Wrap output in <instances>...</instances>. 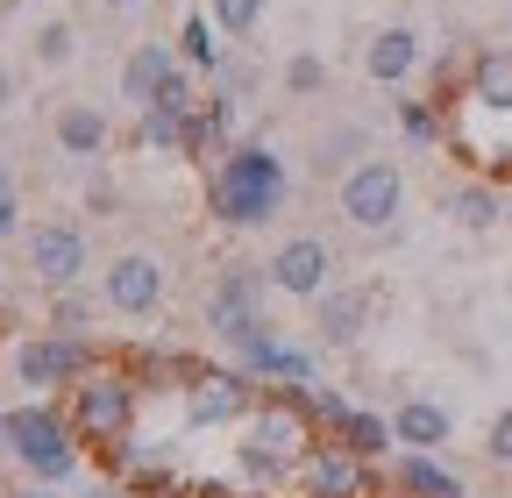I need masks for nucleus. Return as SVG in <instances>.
I'll return each instance as SVG.
<instances>
[{
	"label": "nucleus",
	"instance_id": "obj_1",
	"mask_svg": "<svg viewBox=\"0 0 512 498\" xmlns=\"http://www.w3.org/2000/svg\"><path fill=\"white\" fill-rule=\"evenodd\" d=\"M285 200H292V178H285V157L271 143H235L207 171V207L221 228H264L285 214Z\"/></svg>",
	"mask_w": 512,
	"mask_h": 498
},
{
	"label": "nucleus",
	"instance_id": "obj_2",
	"mask_svg": "<svg viewBox=\"0 0 512 498\" xmlns=\"http://www.w3.org/2000/svg\"><path fill=\"white\" fill-rule=\"evenodd\" d=\"M0 442H8V456H15L36 484H64V477L79 470V427H72V413H64V406H43V399L15 406L8 427H0Z\"/></svg>",
	"mask_w": 512,
	"mask_h": 498
},
{
	"label": "nucleus",
	"instance_id": "obj_3",
	"mask_svg": "<svg viewBox=\"0 0 512 498\" xmlns=\"http://www.w3.org/2000/svg\"><path fill=\"white\" fill-rule=\"evenodd\" d=\"M136 406H143V385L128 378V370H114V363H93L72 385V399H64L79 442H100V449H121L128 434H136Z\"/></svg>",
	"mask_w": 512,
	"mask_h": 498
},
{
	"label": "nucleus",
	"instance_id": "obj_4",
	"mask_svg": "<svg viewBox=\"0 0 512 498\" xmlns=\"http://www.w3.org/2000/svg\"><path fill=\"white\" fill-rule=\"evenodd\" d=\"M335 214L349 221V228H363V235H384V228H399V214H406V171L392 164V157H356L342 178H335Z\"/></svg>",
	"mask_w": 512,
	"mask_h": 498
},
{
	"label": "nucleus",
	"instance_id": "obj_5",
	"mask_svg": "<svg viewBox=\"0 0 512 498\" xmlns=\"http://www.w3.org/2000/svg\"><path fill=\"white\" fill-rule=\"evenodd\" d=\"M313 413H306V399L299 406H285V399H264L249 413V470H264V477H278V470H299L306 456H313V427H306Z\"/></svg>",
	"mask_w": 512,
	"mask_h": 498
},
{
	"label": "nucleus",
	"instance_id": "obj_6",
	"mask_svg": "<svg viewBox=\"0 0 512 498\" xmlns=\"http://www.w3.org/2000/svg\"><path fill=\"white\" fill-rule=\"evenodd\" d=\"M93 363H100V356H93V342H86V335L36 328V335H22V342H15V378H22L29 392H72Z\"/></svg>",
	"mask_w": 512,
	"mask_h": 498
},
{
	"label": "nucleus",
	"instance_id": "obj_7",
	"mask_svg": "<svg viewBox=\"0 0 512 498\" xmlns=\"http://www.w3.org/2000/svg\"><path fill=\"white\" fill-rule=\"evenodd\" d=\"M264 285H271V271H264V264H228V271L207 285L200 328H207L214 342H235L242 328H256V321H264Z\"/></svg>",
	"mask_w": 512,
	"mask_h": 498
},
{
	"label": "nucleus",
	"instance_id": "obj_8",
	"mask_svg": "<svg viewBox=\"0 0 512 498\" xmlns=\"http://www.w3.org/2000/svg\"><path fill=\"white\" fill-rule=\"evenodd\" d=\"M22 264H29V278H36L43 292H64V285H79V278H86L93 242H86L79 221H36L29 242H22Z\"/></svg>",
	"mask_w": 512,
	"mask_h": 498
},
{
	"label": "nucleus",
	"instance_id": "obj_9",
	"mask_svg": "<svg viewBox=\"0 0 512 498\" xmlns=\"http://www.w3.org/2000/svg\"><path fill=\"white\" fill-rule=\"evenodd\" d=\"M164 257H150V249H121V257L100 271V299L114 306V314L128 321H150L157 306H164Z\"/></svg>",
	"mask_w": 512,
	"mask_h": 498
},
{
	"label": "nucleus",
	"instance_id": "obj_10",
	"mask_svg": "<svg viewBox=\"0 0 512 498\" xmlns=\"http://www.w3.org/2000/svg\"><path fill=\"white\" fill-rule=\"evenodd\" d=\"M185 406L200 427H228V420H249L256 406H264V392H256V378L235 363V370H192L185 378Z\"/></svg>",
	"mask_w": 512,
	"mask_h": 498
},
{
	"label": "nucleus",
	"instance_id": "obj_11",
	"mask_svg": "<svg viewBox=\"0 0 512 498\" xmlns=\"http://www.w3.org/2000/svg\"><path fill=\"white\" fill-rule=\"evenodd\" d=\"M271 292H285V299H320V292H328L335 285V249L328 242H320V235H285L278 249H271Z\"/></svg>",
	"mask_w": 512,
	"mask_h": 498
},
{
	"label": "nucleus",
	"instance_id": "obj_12",
	"mask_svg": "<svg viewBox=\"0 0 512 498\" xmlns=\"http://www.w3.org/2000/svg\"><path fill=\"white\" fill-rule=\"evenodd\" d=\"M370 314H377V292H370V285H328V292L313 299V335H320V349H356L363 328H370Z\"/></svg>",
	"mask_w": 512,
	"mask_h": 498
},
{
	"label": "nucleus",
	"instance_id": "obj_13",
	"mask_svg": "<svg viewBox=\"0 0 512 498\" xmlns=\"http://www.w3.org/2000/svg\"><path fill=\"white\" fill-rule=\"evenodd\" d=\"M171 72H185V57H178V50H171L164 36L136 43V50L121 57V100L136 107V114H143V107H150V100H157V93L171 86Z\"/></svg>",
	"mask_w": 512,
	"mask_h": 498
},
{
	"label": "nucleus",
	"instance_id": "obj_14",
	"mask_svg": "<svg viewBox=\"0 0 512 498\" xmlns=\"http://www.w3.org/2000/svg\"><path fill=\"white\" fill-rule=\"evenodd\" d=\"M363 456L356 449H342V442H320L306 463H299V491L306 498H363Z\"/></svg>",
	"mask_w": 512,
	"mask_h": 498
},
{
	"label": "nucleus",
	"instance_id": "obj_15",
	"mask_svg": "<svg viewBox=\"0 0 512 498\" xmlns=\"http://www.w3.org/2000/svg\"><path fill=\"white\" fill-rule=\"evenodd\" d=\"M50 143H57L64 157H79V164H93V157H107L114 129H107V114H100L93 100H64V107L50 114Z\"/></svg>",
	"mask_w": 512,
	"mask_h": 498
},
{
	"label": "nucleus",
	"instance_id": "obj_16",
	"mask_svg": "<svg viewBox=\"0 0 512 498\" xmlns=\"http://www.w3.org/2000/svg\"><path fill=\"white\" fill-rule=\"evenodd\" d=\"M363 72H370L377 86H406V79L420 72V36H413L406 22H392V29H377V36L363 43Z\"/></svg>",
	"mask_w": 512,
	"mask_h": 498
},
{
	"label": "nucleus",
	"instance_id": "obj_17",
	"mask_svg": "<svg viewBox=\"0 0 512 498\" xmlns=\"http://www.w3.org/2000/svg\"><path fill=\"white\" fill-rule=\"evenodd\" d=\"M392 477H399V491H406V498H470V484L441 463V449H406Z\"/></svg>",
	"mask_w": 512,
	"mask_h": 498
},
{
	"label": "nucleus",
	"instance_id": "obj_18",
	"mask_svg": "<svg viewBox=\"0 0 512 498\" xmlns=\"http://www.w3.org/2000/svg\"><path fill=\"white\" fill-rule=\"evenodd\" d=\"M392 434H399V449H448L456 420H448V406H434V399H406L392 413Z\"/></svg>",
	"mask_w": 512,
	"mask_h": 498
},
{
	"label": "nucleus",
	"instance_id": "obj_19",
	"mask_svg": "<svg viewBox=\"0 0 512 498\" xmlns=\"http://www.w3.org/2000/svg\"><path fill=\"white\" fill-rule=\"evenodd\" d=\"M221 22L214 15H200V8H192L185 15V29H178V57H185V65L192 72H207V79H221V65H228V50H221Z\"/></svg>",
	"mask_w": 512,
	"mask_h": 498
},
{
	"label": "nucleus",
	"instance_id": "obj_20",
	"mask_svg": "<svg viewBox=\"0 0 512 498\" xmlns=\"http://www.w3.org/2000/svg\"><path fill=\"white\" fill-rule=\"evenodd\" d=\"M448 214H456V228H470V235H491L498 214H505V200H498L491 178H470V185H456V193H448Z\"/></svg>",
	"mask_w": 512,
	"mask_h": 498
},
{
	"label": "nucleus",
	"instance_id": "obj_21",
	"mask_svg": "<svg viewBox=\"0 0 512 498\" xmlns=\"http://www.w3.org/2000/svg\"><path fill=\"white\" fill-rule=\"evenodd\" d=\"M328 442H342V449H356V456L370 463V456H384V449H392L399 434H392V420H384V413H370V406H349V413H342V427L328 434Z\"/></svg>",
	"mask_w": 512,
	"mask_h": 498
},
{
	"label": "nucleus",
	"instance_id": "obj_22",
	"mask_svg": "<svg viewBox=\"0 0 512 498\" xmlns=\"http://www.w3.org/2000/svg\"><path fill=\"white\" fill-rule=\"evenodd\" d=\"M29 57H36V72H64V65L79 57V22H64V15L36 22V43H29Z\"/></svg>",
	"mask_w": 512,
	"mask_h": 498
},
{
	"label": "nucleus",
	"instance_id": "obj_23",
	"mask_svg": "<svg viewBox=\"0 0 512 498\" xmlns=\"http://www.w3.org/2000/svg\"><path fill=\"white\" fill-rule=\"evenodd\" d=\"M399 136H406L413 150H434V143L448 136V121L434 114V100H399Z\"/></svg>",
	"mask_w": 512,
	"mask_h": 498
},
{
	"label": "nucleus",
	"instance_id": "obj_24",
	"mask_svg": "<svg viewBox=\"0 0 512 498\" xmlns=\"http://www.w3.org/2000/svg\"><path fill=\"white\" fill-rule=\"evenodd\" d=\"M50 328H57V335H93V299H86L79 285L50 292Z\"/></svg>",
	"mask_w": 512,
	"mask_h": 498
},
{
	"label": "nucleus",
	"instance_id": "obj_25",
	"mask_svg": "<svg viewBox=\"0 0 512 498\" xmlns=\"http://www.w3.org/2000/svg\"><path fill=\"white\" fill-rule=\"evenodd\" d=\"M470 86H477L484 100H512V50H484V57H470Z\"/></svg>",
	"mask_w": 512,
	"mask_h": 498
},
{
	"label": "nucleus",
	"instance_id": "obj_26",
	"mask_svg": "<svg viewBox=\"0 0 512 498\" xmlns=\"http://www.w3.org/2000/svg\"><path fill=\"white\" fill-rule=\"evenodd\" d=\"M264 8H271V0H207V15L228 36H256V29H264Z\"/></svg>",
	"mask_w": 512,
	"mask_h": 498
},
{
	"label": "nucleus",
	"instance_id": "obj_27",
	"mask_svg": "<svg viewBox=\"0 0 512 498\" xmlns=\"http://www.w3.org/2000/svg\"><path fill=\"white\" fill-rule=\"evenodd\" d=\"M320 86H328V65H320L313 50H299V57H285V93L292 100H313Z\"/></svg>",
	"mask_w": 512,
	"mask_h": 498
},
{
	"label": "nucleus",
	"instance_id": "obj_28",
	"mask_svg": "<svg viewBox=\"0 0 512 498\" xmlns=\"http://www.w3.org/2000/svg\"><path fill=\"white\" fill-rule=\"evenodd\" d=\"M484 456H491L498 470H512V406L491 413V427H484Z\"/></svg>",
	"mask_w": 512,
	"mask_h": 498
},
{
	"label": "nucleus",
	"instance_id": "obj_29",
	"mask_svg": "<svg viewBox=\"0 0 512 498\" xmlns=\"http://www.w3.org/2000/svg\"><path fill=\"white\" fill-rule=\"evenodd\" d=\"M86 207H93V214H114L121 193H114V185H86Z\"/></svg>",
	"mask_w": 512,
	"mask_h": 498
},
{
	"label": "nucleus",
	"instance_id": "obj_30",
	"mask_svg": "<svg viewBox=\"0 0 512 498\" xmlns=\"http://www.w3.org/2000/svg\"><path fill=\"white\" fill-rule=\"evenodd\" d=\"M8 107H15V72L0 65V114H8Z\"/></svg>",
	"mask_w": 512,
	"mask_h": 498
},
{
	"label": "nucleus",
	"instance_id": "obj_31",
	"mask_svg": "<svg viewBox=\"0 0 512 498\" xmlns=\"http://www.w3.org/2000/svg\"><path fill=\"white\" fill-rule=\"evenodd\" d=\"M8 498H57V484H22V491H8Z\"/></svg>",
	"mask_w": 512,
	"mask_h": 498
},
{
	"label": "nucleus",
	"instance_id": "obj_32",
	"mask_svg": "<svg viewBox=\"0 0 512 498\" xmlns=\"http://www.w3.org/2000/svg\"><path fill=\"white\" fill-rule=\"evenodd\" d=\"M0 207H15V178L8 171H0Z\"/></svg>",
	"mask_w": 512,
	"mask_h": 498
},
{
	"label": "nucleus",
	"instance_id": "obj_33",
	"mask_svg": "<svg viewBox=\"0 0 512 498\" xmlns=\"http://www.w3.org/2000/svg\"><path fill=\"white\" fill-rule=\"evenodd\" d=\"M100 8H114V15H121V8H136V0H100Z\"/></svg>",
	"mask_w": 512,
	"mask_h": 498
},
{
	"label": "nucleus",
	"instance_id": "obj_34",
	"mask_svg": "<svg viewBox=\"0 0 512 498\" xmlns=\"http://www.w3.org/2000/svg\"><path fill=\"white\" fill-rule=\"evenodd\" d=\"M86 498H121V491H86Z\"/></svg>",
	"mask_w": 512,
	"mask_h": 498
},
{
	"label": "nucleus",
	"instance_id": "obj_35",
	"mask_svg": "<svg viewBox=\"0 0 512 498\" xmlns=\"http://www.w3.org/2000/svg\"><path fill=\"white\" fill-rule=\"evenodd\" d=\"M505 29H512V0H505Z\"/></svg>",
	"mask_w": 512,
	"mask_h": 498
},
{
	"label": "nucleus",
	"instance_id": "obj_36",
	"mask_svg": "<svg viewBox=\"0 0 512 498\" xmlns=\"http://www.w3.org/2000/svg\"><path fill=\"white\" fill-rule=\"evenodd\" d=\"M0 427H8V413H0Z\"/></svg>",
	"mask_w": 512,
	"mask_h": 498
},
{
	"label": "nucleus",
	"instance_id": "obj_37",
	"mask_svg": "<svg viewBox=\"0 0 512 498\" xmlns=\"http://www.w3.org/2000/svg\"><path fill=\"white\" fill-rule=\"evenodd\" d=\"M363 498H370V491H363Z\"/></svg>",
	"mask_w": 512,
	"mask_h": 498
}]
</instances>
